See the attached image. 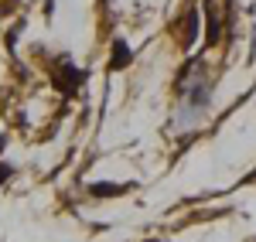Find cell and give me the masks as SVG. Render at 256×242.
<instances>
[{"instance_id":"cell-1","label":"cell","mask_w":256,"mask_h":242,"mask_svg":"<svg viewBox=\"0 0 256 242\" xmlns=\"http://www.w3.org/2000/svg\"><path fill=\"white\" fill-rule=\"evenodd\" d=\"M55 82H58V89H65V92H76L82 82H86V72H76L72 65H62V72L55 75Z\"/></svg>"},{"instance_id":"cell-2","label":"cell","mask_w":256,"mask_h":242,"mask_svg":"<svg viewBox=\"0 0 256 242\" xmlns=\"http://www.w3.org/2000/svg\"><path fill=\"white\" fill-rule=\"evenodd\" d=\"M130 58H134V55H130V48H126V41H113V68H126V65H130Z\"/></svg>"},{"instance_id":"cell-3","label":"cell","mask_w":256,"mask_h":242,"mask_svg":"<svg viewBox=\"0 0 256 242\" xmlns=\"http://www.w3.org/2000/svg\"><path fill=\"white\" fill-rule=\"evenodd\" d=\"M113 191H120V184H92V195H99V198H102V195L110 198Z\"/></svg>"},{"instance_id":"cell-4","label":"cell","mask_w":256,"mask_h":242,"mask_svg":"<svg viewBox=\"0 0 256 242\" xmlns=\"http://www.w3.org/2000/svg\"><path fill=\"white\" fill-rule=\"evenodd\" d=\"M7 174H10V167H7V164H4V167H0V181H4V178H7Z\"/></svg>"},{"instance_id":"cell-5","label":"cell","mask_w":256,"mask_h":242,"mask_svg":"<svg viewBox=\"0 0 256 242\" xmlns=\"http://www.w3.org/2000/svg\"><path fill=\"white\" fill-rule=\"evenodd\" d=\"M0 150H4V140H0Z\"/></svg>"}]
</instances>
